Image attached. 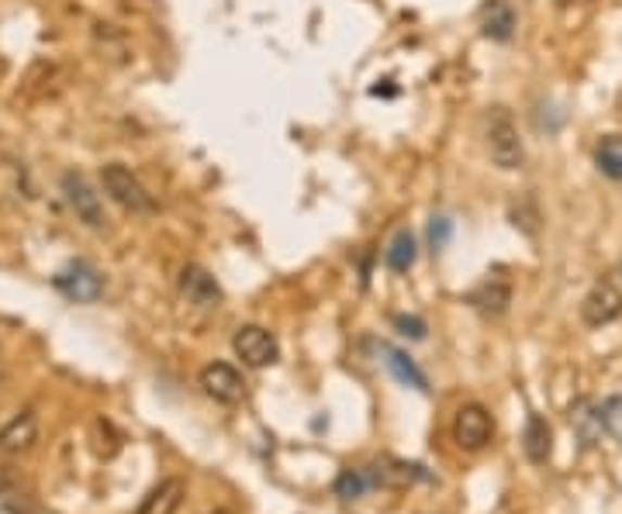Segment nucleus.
I'll return each mask as SVG.
<instances>
[{"label":"nucleus","instance_id":"f257e3e1","mask_svg":"<svg viewBox=\"0 0 622 514\" xmlns=\"http://www.w3.org/2000/svg\"><path fill=\"white\" fill-rule=\"evenodd\" d=\"M484 139H487V152H492V163L498 169H519L525 163V145L508 107H492V114H487L484 121Z\"/></svg>","mask_w":622,"mask_h":514},{"label":"nucleus","instance_id":"f03ea898","mask_svg":"<svg viewBox=\"0 0 622 514\" xmlns=\"http://www.w3.org/2000/svg\"><path fill=\"white\" fill-rule=\"evenodd\" d=\"M101 187H104V194L115 201L118 207H125L128 215H153L156 211L153 194H149L145 183L136 174H131L125 163L101 166Z\"/></svg>","mask_w":622,"mask_h":514},{"label":"nucleus","instance_id":"7ed1b4c3","mask_svg":"<svg viewBox=\"0 0 622 514\" xmlns=\"http://www.w3.org/2000/svg\"><path fill=\"white\" fill-rule=\"evenodd\" d=\"M232 352L242 359V367H250V370L274 367L280 359V346H277L274 332H267L263 325H239L232 335Z\"/></svg>","mask_w":622,"mask_h":514},{"label":"nucleus","instance_id":"20e7f679","mask_svg":"<svg viewBox=\"0 0 622 514\" xmlns=\"http://www.w3.org/2000/svg\"><path fill=\"white\" fill-rule=\"evenodd\" d=\"M495 439V417L484 404H464L454 417V442L464 452H481Z\"/></svg>","mask_w":622,"mask_h":514},{"label":"nucleus","instance_id":"39448f33","mask_svg":"<svg viewBox=\"0 0 622 514\" xmlns=\"http://www.w3.org/2000/svg\"><path fill=\"white\" fill-rule=\"evenodd\" d=\"M60 190H63V197H66V204H69V211L77 215V221H84L87 228H104V204H101V194L93 190L80 174H66L63 177V183H60Z\"/></svg>","mask_w":622,"mask_h":514},{"label":"nucleus","instance_id":"423d86ee","mask_svg":"<svg viewBox=\"0 0 622 514\" xmlns=\"http://www.w3.org/2000/svg\"><path fill=\"white\" fill-rule=\"evenodd\" d=\"M615 318H622V291L612 280H601L581 300V321L588 329H606Z\"/></svg>","mask_w":622,"mask_h":514},{"label":"nucleus","instance_id":"0eeeda50","mask_svg":"<svg viewBox=\"0 0 622 514\" xmlns=\"http://www.w3.org/2000/svg\"><path fill=\"white\" fill-rule=\"evenodd\" d=\"M201 390L218 404H239L246 397V380L232 363H207L201 370Z\"/></svg>","mask_w":622,"mask_h":514},{"label":"nucleus","instance_id":"6e6552de","mask_svg":"<svg viewBox=\"0 0 622 514\" xmlns=\"http://www.w3.org/2000/svg\"><path fill=\"white\" fill-rule=\"evenodd\" d=\"M180 294L187 297V304L207 311V308H218L221 304V287L218 280L204 270V266H183L180 270Z\"/></svg>","mask_w":622,"mask_h":514},{"label":"nucleus","instance_id":"1a4fd4ad","mask_svg":"<svg viewBox=\"0 0 622 514\" xmlns=\"http://www.w3.org/2000/svg\"><path fill=\"white\" fill-rule=\"evenodd\" d=\"M55 287H60L69 300H77V304H93V300L101 297L104 283H101L98 270H90L87 262H73L69 270H63L60 277H55Z\"/></svg>","mask_w":622,"mask_h":514},{"label":"nucleus","instance_id":"9d476101","mask_svg":"<svg viewBox=\"0 0 622 514\" xmlns=\"http://www.w3.org/2000/svg\"><path fill=\"white\" fill-rule=\"evenodd\" d=\"M35 442H39V417H35V411H17L0 428V452H25Z\"/></svg>","mask_w":622,"mask_h":514},{"label":"nucleus","instance_id":"9b49d317","mask_svg":"<svg viewBox=\"0 0 622 514\" xmlns=\"http://www.w3.org/2000/svg\"><path fill=\"white\" fill-rule=\"evenodd\" d=\"M183 493H187L183 480H177V477L160 480V487H153V490H149L145 498H142V504H139L136 514H177L180 504H183Z\"/></svg>","mask_w":622,"mask_h":514},{"label":"nucleus","instance_id":"f8f14e48","mask_svg":"<svg viewBox=\"0 0 622 514\" xmlns=\"http://www.w3.org/2000/svg\"><path fill=\"white\" fill-rule=\"evenodd\" d=\"M470 300H474L478 311L498 318V314L508 311V304H512V287H508V283H502V280H487L484 287L474 291V297H470Z\"/></svg>","mask_w":622,"mask_h":514},{"label":"nucleus","instance_id":"ddd939ff","mask_svg":"<svg viewBox=\"0 0 622 514\" xmlns=\"http://www.w3.org/2000/svg\"><path fill=\"white\" fill-rule=\"evenodd\" d=\"M554 452V435H550V425L543 422L540 414L530 417V425H525V455H530L533 463H546Z\"/></svg>","mask_w":622,"mask_h":514},{"label":"nucleus","instance_id":"4468645a","mask_svg":"<svg viewBox=\"0 0 622 514\" xmlns=\"http://www.w3.org/2000/svg\"><path fill=\"white\" fill-rule=\"evenodd\" d=\"M595 166L609 180H622V136H601L595 145Z\"/></svg>","mask_w":622,"mask_h":514},{"label":"nucleus","instance_id":"2eb2a0df","mask_svg":"<svg viewBox=\"0 0 622 514\" xmlns=\"http://www.w3.org/2000/svg\"><path fill=\"white\" fill-rule=\"evenodd\" d=\"M415 259H419V245H415V235L411 232H398L394 235V242L388 245V253H384V262L391 266L394 273H408Z\"/></svg>","mask_w":622,"mask_h":514},{"label":"nucleus","instance_id":"dca6fc26","mask_svg":"<svg viewBox=\"0 0 622 514\" xmlns=\"http://www.w3.org/2000/svg\"><path fill=\"white\" fill-rule=\"evenodd\" d=\"M516 31V11L508 8V4H495L492 11H487L484 17V35L487 38H495V42H508Z\"/></svg>","mask_w":622,"mask_h":514},{"label":"nucleus","instance_id":"f3484780","mask_svg":"<svg viewBox=\"0 0 622 514\" xmlns=\"http://www.w3.org/2000/svg\"><path fill=\"white\" fill-rule=\"evenodd\" d=\"M571 422L574 428L581 432V442L584 446H592L598 435H601V417H598V408H592L588 401H581L574 411H571Z\"/></svg>","mask_w":622,"mask_h":514},{"label":"nucleus","instance_id":"a211bd4d","mask_svg":"<svg viewBox=\"0 0 622 514\" xmlns=\"http://www.w3.org/2000/svg\"><path fill=\"white\" fill-rule=\"evenodd\" d=\"M598 417H601V432L609 435L612 442H622V394H612L598 404Z\"/></svg>","mask_w":622,"mask_h":514},{"label":"nucleus","instance_id":"6ab92c4d","mask_svg":"<svg viewBox=\"0 0 622 514\" xmlns=\"http://www.w3.org/2000/svg\"><path fill=\"white\" fill-rule=\"evenodd\" d=\"M373 487V480H370V473L367 470H346L343 477L335 480V493L343 501H356V498H364V493Z\"/></svg>","mask_w":622,"mask_h":514},{"label":"nucleus","instance_id":"aec40b11","mask_svg":"<svg viewBox=\"0 0 622 514\" xmlns=\"http://www.w3.org/2000/svg\"><path fill=\"white\" fill-rule=\"evenodd\" d=\"M388 367L398 373V380L402 384H411L415 390H426V376L415 370V363L408 356H402V352H394V349H388Z\"/></svg>","mask_w":622,"mask_h":514},{"label":"nucleus","instance_id":"412c9836","mask_svg":"<svg viewBox=\"0 0 622 514\" xmlns=\"http://www.w3.org/2000/svg\"><path fill=\"white\" fill-rule=\"evenodd\" d=\"M0 514H31V498L17 487H0Z\"/></svg>","mask_w":622,"mask_h":514},{"label":"nucleus","instance_id":"4be33fe9","mask_svg":"<svg viewBox=\"0 0 622 514\" xmlns=\"http://www.w3.org/2000/svg\"><path fill=\"white\" fill-rule=\"evenodd\" d=\"M394 329H398L405 338H426V321L415 314H398L394 318Z\"/></svg>","mask_w":622,"mask_h":514},{"label":"nucleus","instance_id":"5701e85b","mask_svg":"<svg viewBox=\"0 0 622 514\" xmlns=\"http://www.w3.org/2000/svg\"><path fill=\"white\" fill-rule=\"evenodd\" d=\"M449 221L446 218H432V224H429V242H432V249H443V245L449 242Z\"/></svg>","mask_w":622,"mask_h":514},{"label":"nucleus","instance_id":"b1692460","mask_svg":"<svg viewBox=\"0 0 622 514\" xmlns=\"http://www.w3.org/2000/svg\"><path fill=\"white\" fill-rule=\"evenodd\" d=\"M560 4H588V0H560Z\"/></svg>","mask_w":622,"mask_h":514},{"label":"nucleus","instance_id":"393cba45","mask_svg":"<svg viewBox=\"0 0 622 514\" xmlns=\"http://www.w3.org/2000/svg\"><path fill=\"white\" fill-rule=\"evenodd\" d=\"M215 514H232V511H215Z\"/></svg>","mask_w":622,"mask_h":514}]
</instances>
